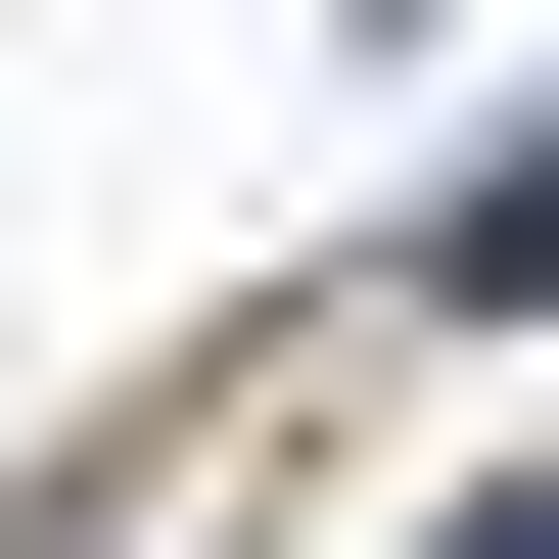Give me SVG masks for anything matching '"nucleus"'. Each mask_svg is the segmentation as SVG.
Listing matches in <instances>:
<instances>
[{
	"instance_id": "nucleus-1",
	"label": "nucleus",
	"mask_w": 559,
	"mask_h": 559,
	"mask_svg": "<svg viewBox=\"0 0 559 559\" xmlns=\"http://www.w3.org/2000/svg\"><path fill=\"white\" fill-rule=\"evenodd\" d=\"M419 280H466V326H559V140H513V187H466V234H419Z\"/></svg>"
},
{
	"instance_id": "nucleus-2",
	"label": "nucleus",
	"mask_w": 559,
	"mask_h": 559,
	"mask_svg": "<svg viewBox=\"0 0 559 559\" xmlns=\"http://www.w3.org/2000/svg\"><path fill=\"white\" fill-rule=\"evenodd\" d=\"M466 559H559V466H513V513H466Z\"/></svg>"
}]
</instances>
